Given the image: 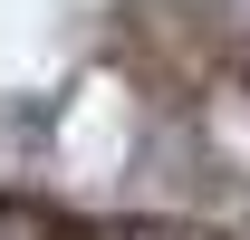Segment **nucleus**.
I'll use <instances>...</instances> for the list:
<instances>
[{"instance_id":"nucleus-1","label":"nucleus","mask_w":250,"mask_h":240,"mask_svg":"<svg viewBox=\"0 0 250 240\" xmlns=\"http://www.w3.org/2000/svg\"><path fill=\"white\" fill-rule=\"evenodd\" d=\"M0 240H29V221H20V211H0Z\"/></svg>"}]
</instances>
